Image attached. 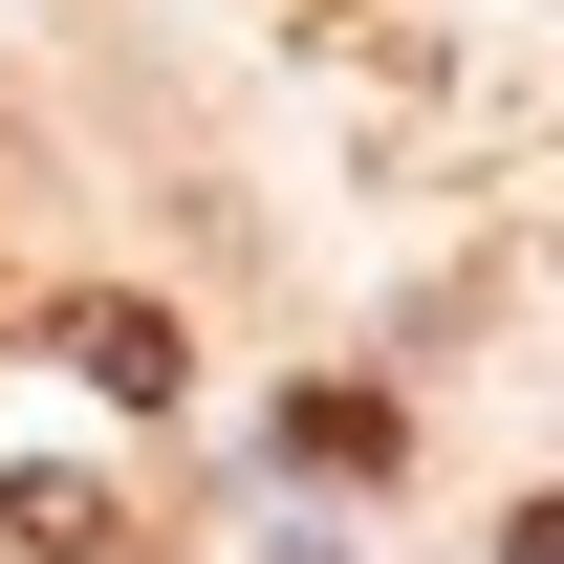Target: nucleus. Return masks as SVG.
<instances>
[{
	"label": "nucleus",
	"mask_w": 564,
	"mask_h": 564,
	"mask_svg": "<svg viewBox=\"0 0 564 564\" xmlns=\"http://www.w3.org/2000/svg\"><path fill=\"white\" fill-rule=\"evenodd\" d=\"M44 348H66L87 391H131V413H174V369H196V348H174V304H131V282H87V304H44Z\"/></svg>",
	"instance_id": "1"
},
{
	"label": "nucleus",
	"mask_w": 564,
	"mask_h": 564,
	"mask_svg": "<svg viewBox=\"0 0 564 564\" xmlns=\"http://www.w3.org/2000/svg\"><path fill=\"white\" fill-rule=\"evenodd\" d=\"M282 456H304V478H391V391H304Z\"/></svg>",
	"instance_id": "2"
},
{
	"label": "nucleus",
	"mask_w": 564,
	"mask_h": 564,
	"mask_svg": "<svg viewBox=\"0 0 564 564\" xmlns=\"http://www.w3.org/2000/svg\"><path fill=\"white\" fill-rule=\"evenodd\" d=\"M499 564H564V499H521V521H499Z\"/></svg>",
	"instance_id": "3"
}]
</instances>
